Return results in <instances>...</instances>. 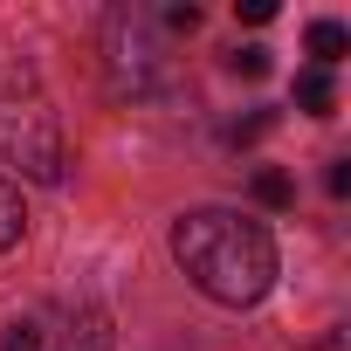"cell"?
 Segmentation results:
<instances>
[{"instance_id": "1", "label": "cell", "mask_w": 351, "mask_h": 351, "mask_svg": "<svg viewBox=\"0 0 351 351\" xmlns=\"http://www.w3.org/2000/svg\"><path fill=\"white\" fill-rule=\"evenodd\" d=\"M172 262L186 269V282L228 310H248L276 282V241L262 221L234 207H193L172 221Z\"/></svg>"}, {"instance_id": "2", "label": "cell", "mask_w": 351, "mask_h": 351, "mask_svg": "<svg viewBox=\"0 0 351 351\" xmlns=\"http://www.w3.org/2000/svg\"><path fill=\"white\" fill-rule=\"evenodd\" d=\"M0 158H8L21 180H42L56 186L62 180V131H56V110L42 97H0Z\"/></svg>"}, {"instance_id": "3", "label": "cell", "mask_w": 351, "mask_h": 351, "mask_svg": "<svg viewBox=\"0 0 351 351\" xmlns=\"http://www.w3.org/2000/svg\"><path fill=\"white\" fill-rule=\"evenodd\" d=\"M344 49H351V35L337 28V21H310V69H330V62H344Z\"/></svg>"}, {"instance_id": "4", "label": "cell", "mask_w": 351, "mask_h": 351, "mask_svg": "<svg viewBox=\"0 0 351 351\" xmlns=\"http://www.w3.org/2000/svg\"><path fill=\"white\" fill-rule=\"evenodd\" d=\"M296 104H303L310 117H330V104H337V90H330V69H303V76H296Z\"/></svg>"}, {"instance_id": "5", "label": "cell", "mask_w": 351, "mask_h": 351, "mask_svg": "<svg viewBox=\"0 0 351 351\" xmlns=\"http://www.w3.org/2000/svg\"><path fill=\"white\" fill-rule=\"evenodd\" d=\"M21 228H28V214H21V193L0 180V255H8L14 241H21Z\"/></svg>"}, {"instance_id": "6", "label": "cell", "mask_w": 351, "mask_h": 351, "mask_svg": "<svg viewBox=\"0 0 351 351\" xmlns=\"http://www.w3.org/2000/svg\"><path fill=\"white\" fill-rule=\"evenodd\" d=\"M255 200H262V207H289V200H296V186L282 180V172H255Z\"/></svg>"}, {"instance_id": "7", "label": "cell", "mask_w": 351, "mask_h": 351, "mask_svg": "<svg viewBox=\"0 0 351 351\" xmlns=\"http://www.w3.org/2000/svg\"><path fill=\"white\" fill-rule=\"evenodd\" d=\"M228 69H234V76H269V49H234Z\"/></svg>"}, {"instance_id": "8", "label": "cell", "mask_w": 351, "mask_h": 351, "mask_svg": "<svg viewBox=\"0 0 351 351\" xmlns=\"http://www.w3.org/2000/svg\"><path fill=\"white\" fill-rule=\"evenodd\" d=\"M0 351H42V330L35 324H14L8 337H0Z\"/></svg>"}, {"instance_id": "9", "label": "cell", "mask_w": 351, "mask_h": 351, "mask_svg": "<svg viewBox=\"0 0 351 351\" xmlns=\"http://www.w3.org/2000/svg\"><path fill=\"white\" fill-rule=\"evenodd\" d=\"M234 14H241V21H255V28H262V21H276V0H241V8H234Z\"/></svg>"}, {"instance_id": "10", "label": "cell", "mask_w": 351, "mask_h": 351, "mask_svg": "<svg viewBox=\"0 0 351 351\" xmlns=\"http://www.w3.org/2000/svg\"><path fill=\"white\" fill-rule=\"evenodd\" d=\"M165 28H180V35H193V28H200V8H165Z\"/></svg>"}, {"instance_id": "11", "label": "cell", "mask_w": 351, "mask_h": 351, "mask_svg": "<svg viewBox=\"0 0 351 351\" xmlns=\"http://www.w3.org/2000/svg\"><path fill=\"white\" fill-rule=\"evenodd\" d=\"M324 186H330V193H337V200H344V193H351V165H344V158H337V165H330V172H324Z\"/></svg>"}]
</instances>
